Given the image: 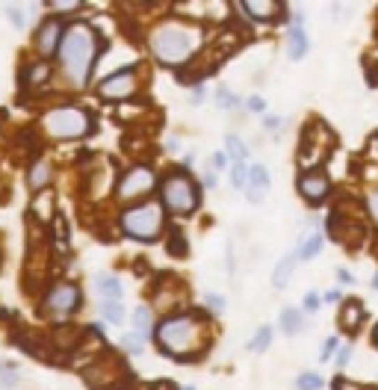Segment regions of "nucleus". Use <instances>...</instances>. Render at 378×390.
I'll return each mask as SVG.
<instances>
[{"label": "nucleus", "mask_w": 378, "mask_h": 390, "mask_svg": "<svg viewBox=\"0 0 378 390\" xmlns=\"http://www.w3.org/2000/svg\"><path fill=\"white\" fill-rule=\"evenodd\" d=\"M59 66L62 74L71 86L77 89H86L95 74V62L100 57V36L92 24H83V21H74L62 33V42H59Z\"/></svg>", "instance_id": "f257e3e1"}, {"label": "nucleus", "mask_w": 378, "mask_h": 390, "mask_svg": "<svg viewBox=\"0 0 378 390\" xmlns=\"http://www.w3.org/2000/svg\"><path fill=\"white\" fill-rule=\"evenodd\" d=\"M157 346L174 361H192L210 343V325L198 313H169L157 325Z\"/></svg>", "instance_id": "f03ea898"}, {"label": "nucleus", "mask_w": 378, "mask_h": 390, "mask_svg": "<svg viewBox=\"0 0 378 390\" xmlns=\"http://www.w3.org/2000/svg\"><path fill=\"white\" fill-rule=\"evenodd\" d=\"M151 54H154L162 66H183L195 57L201 45V27L186 21H162L151 30Z\"/></svg>", "instance_id": "7ed1b4c3"}, {"label": "nucleus", "mask_w": 378, "mask_h": 390, "mask_svg": "<svg viewBox=\"0 0 378 390\" xmlns=\"http://www.w3.org/2000/svg\"><path fill=\"white\" fill-rule=\"evenodd\" d=\"M119 225H121V234L130 237L136 243H154L160 240L162 228H166V207L162 201H139V204H130L121 210L119 216Z\"/></svg>", "instance_id": "20e7f679"}, {"label": "nucleus", "mask_w": 378, "mask_h": 390, "mask_svg": "<svg viewBox=\"0 0 378 390\" xmlns=\"http://www.w3.org/2000/svg\"><path fill=\"white\" fill-rule=\"evenodd\" d=\"M95 128L92 112L77 104H59L50 107L42 116V130L50 140H83Z\"/></svg>", "instance_id": "39448f33"}, {"label": "nucleus", "mask_w": 378, "mask_h": 390, "mask_svg": "<svg viewBox=\"0 0 378 390\" xmlns=\"http://www.w3.org/2000/svg\"><path fill=\"white\" fill-rule=\"evenodd\" d=\"M160 201L162 207L172 210L174 216H192L201 204L198 183L186 169H172L166 178L160 181Z\"/></svg>", "instance_id": "423d86ee"}, {"label": "nucleus", "mask_w": 378, "mask_h": 390, "mask_svg": "<svg viewBox=\"0 0 378 390\" xmlns=\"http://www.w3.org/2000/svg\"><path fill=\"white\" fill-rule=\"evenodd\" d=\"M157 186V172L148 166V163H136L128 172L119 178L116 183V195L121 201H130V204H139V201H148V195L154 193Z\"/></svg>", "instance_id": "0eeeda50"}, {"label": "nucleus", "mask_w": 378, "mask_h": 390, "mask_svg": "<svg viewBox=\"0 0 378 390\" xmlns=\"http://www.w3.org/2000/svg\"><path fill=\"white\" fill-rule=\"evenodd\" d=\"M42 308H45L47 317L56 320V322L71 320L74 313H77V308H80V290H77V284H71V281L50 284L47 293H45Z\"/></svg>", "instance_id": "6e6552de"}, {"label": "nucleus", "mask_w": 378, "mask_h": 390, "mask_svg": "<svg viewBox=\"0 0 378 390\" xmlns=\"http://www.w3.org/2000/svg\"><path fill=\"white\" fill-rule=\"evenodd\" d=\"M139 89H142V71L136 66L119 68L116 74H109V77H104L98 83V95L104 100H119V104L130 100Z\"/></svg>", "instance_id": "1a4fd4ad"}, {"label": "nucleus", "mask_w": 378, "mask_h": 390, "mask_svg": "<svg viewBox=\"0 0 378 390\" xmlns=\"http://www.w3.org/2000/svg\"><path fill=\"white\" fill-rule=\"evenodd\" d=\"M62 33H66V24H62V18H45L39 27H36L33 45H36V50H39V59H47V57L56 54L59 42H62Z\"/></svg>", "instance_id": "9d476101"}, {"label": "nucleus", "mask_w": 378, "mask_h": 390, "mask_svg": "<svg viewBox=\"0 0 378 390\" xmlns=\"http://www.w3.org/2000/svg\"><path fill=\"white\" fill-rule=\"evenodd\" d=\"M298 193L305 201H310V204H319V201H325V195L331 193V181L328 174H325L322 169H310V172H301L298 174Z\"/></svg>", "instance_id": "9b49d317"}, {"label": "nucleus", "mask_w": 378, "mask_h": 390, "mask_svg": "<svg viewBox=\"0 0 378 390\" xmlns=\"http://www.w3.org/2000/svg\"><path fill=\"white\" fill-rule=\"evenodd\" d=\"M269 172H266V166H248V183H245V195H248V201L251 204H263V198H266V193H269Z\"/></svg>", "instance_id": "f8f14e48"}, {"label": "nucleus", "mask_w": 378, "mask_h": 390, "mask_svg": "<svg viewBox=\"0 0 378 390\" xmlns=\"http://www.w3.org/2000/svg\"><path fill=\"white\" fill-rule=\"evenodd\" d=\"M363 317H367V310H363V305L358 299H346L343 301V308H340V317H337V322H340V329L343 331H349V334H355L361 325H363Z\"/></svg>", "instance_id": "ddd939ff"}, {"label": "nucleus", "mask_w": 378, "mask_h": 390, "mask_svg": "<svg viewBox=\"0 0 378 390\" xmlns=\"http://www.w3.org/2000/svg\"><path fill=\"white\" fill-rule=\"evenodd\" d=\"M308 47H310V42H308L305 27H301V24H289V30H287V57L293 62H298V59L308 57Z\"/></svg>", "instance_id": "4468645a"}, {"label": "nucleus", "mask_w": 378, "mask_h": 390, "mask_svg": "<svg viewBox=\"0 0 378 390\" xmlns=\"http://www.w3.org/2000/svg\"><path fill=\"white\" fill-rule=\"evenodd\" d=\"M95 293L100 296V301H119L121 299V281H119V275H112V272H98L95 278Z\"/></svg>", "instance_id": "2eb2a0df"}, {"label": "nucleus", "mask_w": 378, "mask_h": 390, "mask_svg": "<svg viewBox=\"0 0 378 390\" xmlns=\"http://www.w3.org/2000/svg\"><path fill=\"white\" fill-rule=\"evenodd\" d=\"M243 12L251 21H275L284 12L281 3H269V0H245Z\"/></svg>", "instance_id": "dca6fc26"}, {"label": "nucleus", "mask_w": 378, "mask_h": 390, "mask_svg": "<svg viewBox=\"0 0 378 390\" xmlns=\"http://www.w3.org/2000/svg\"><path fill=\"white\" fill-rule=\"evenodd\" d=\"M50 178H54V169H50V163H45V160H36L27 172V183L33 193H45Z\"/></svg>", "instance_id": "f3484780"}, {"label": "nucleus", "mask_w": 378, "mask_h": 390, "mask_svg": "<svg viewBox=\"0 0 378 390\" xmlns=\"http://www.w3.org/2000/svg\"><path fill=\"white\" fill-rule=\"evenodd\" d=\"M296 263H298L296 251H289V255H284L278 260V267H275V272H272V287H275V290H284V287H287L289 275H293V269H296Z\"/></svg>", "instance_id": "a211bd4d"}, {"label": "nucleus", "mask_w": 378, "mask_h": 390, "mask_svg": "<svg viewBox=\"0 0 378 390\" xmlns=\"http://www.w3.org/2000/svg\"><path fill=\"white\" fill-rule=\"evenodd\" d=\"M322 246H325V237L319 234V231H313V234H308L305 240H301L298 246H296V257L298 260H313L322 251Z\"/></svg>", "instance_id": "6ab92c4d"}, {"label": "nucleus", "mask_w": 378, "mask_h": 390, "mask_svg": "<svg viewBox=\"0 0 378 390\" xmlns=\"http://www.w3.org/2000/svg\"><path fill=\"white\" fill-rule=\"evenodd\" d=\"M24 86H42L50 80V66H47V59H36L30 62L27 68H24Z\"/></svg>", "instance_id": "aec40b11"}, {"label": "nucleus", "mask_w": 378, "mask_h": 390, "mask_svg": "<svg viewBox=\"0 0 378 390\" xmlns=\"http://www.w3.org/2000/svg\"><path fill=\"white\" fill-rule=\"evenodd\" d=\"M54 204H56V195L54 193H36V198H33V213L39 216L42 222H47L50 216H56L54 213Z\"/></svg>", "instance_id": "412c9836"}, {"label": "nucleus", "mask_w": 378, "mask_h": 390, "mask_svg": "<svg viewBox=\"0 0 378 390\" xmlns=\"http://www.w3.org/2000/svg\"><path fill=\"white\" fill-rule=\"evenodd\" d=\"M281 329H284V334L296 337L301 329H305V317H301V310H296V308H284V310H281Z\"/></svg>", "instance_id": "4be33fe9"}, {"label": "nucleus", "mask_w": 378, "mask_h": 390, "mask_svg": "<svg viewBox=\"0 0 378 390\" xmlns=\"http://www.w3.org/2000/svg\"><path fill=\"white\" fill-rule=\"evenodd\" d=\"M130 322H133L136 334H142V337H151V331H154V320H151V308H148V305H139V308H136L133 317H130Z\"/></svg>", "instance_id": "5701e85b"}, {"label": "nucleus", "mask_w": 378, "mask_h": 390, "mask_svg": "<svg viewBox=\"0 0 378 390\" xmlns=\"http://www.w3.org/2000/svg\"><path fill=\"white\" fill-rule=\"evenodd\" d=\"M225 154H228V160H234V163H245L248 148H245V142L239 140L236 133H228V136H225Z\"/></svg>", "instance_id": "b1692460"}, {"label": "nucleus", "mask_w": 378, "mask_h": 390, "mask_svg": "<svg viewBox=\"0 0 378 390\" xmlns=\"http://www.w3.org/2000/svg\"><path fill=\"white\" fill-rule=\"evenodd\" d=\"M98 310H100V317H104L107 322H112V325H121V322H124V308H121V301H100Z\"/></svg>", "instance_id": "393cba45"}, {"label": "nucleus", "mask_w": 378, "mask_h": 390, "mask_svg": "<svg viewBox=\"0 0 378 390\" xmlns=\"http://www.w3.org/2000/svg\"><path fill=\"white\" fill-rule=\"evenodd\" d=\"M269 343H272V325H263V329L248 340V352H255V355L257 352H266Z\"/></svg>", "instance_id": "a878e982"}, {"label": "nucleus", "mask_w": 378, "mask_h": 390, "mask_svg": "<svg viewBox=\"0 0 378 390\" xmlns=\"http://www.w3.org/2000/svg\"><path fill=\"white\" fill-rule=\"evenodd\" d=\"M322 375L319 373H301L296 379V390H322Z\"/></svg>", "instance_id": "bb28decb"}, {"label": "nucleus", "mask_w": 378, "mask_h": 390, "mask_svg": "<svg viewBox=\"0 0 378 390\" xmlns=\"http://www.w3.org/2000/svg\"><path fill=\"white\" fill-rule=\"evenodd\" d=\"M216 107H219V110H234V107H239L236 95L228 89V86H219V92H216Z\"/></svg>", "instance_id": "cd10ccee"}, {"label": "nucleus", "mask_w": 378, "mask_h": 390, "mask_svg": "<svg viewBox=\"0 0 378 390\" xmlns=\"http://www.w3.org/2000/svg\"><path fill=\"white\" fill-rule=\"evenodd\" d=\"M231 183L236 186V190H245V183H248V166L245 163H234L231 166Z\"/></svg>", "instance_id": "c85d7f7f"}, {"label": "nucleus", "mask_w": 378, "mask_h": 390, "mask_svg": "<svg viewBox=\"0 0 378 390\" xmlns=\"http://www.w3.org/2000/svg\"><path fill=\"white\" fill-rule=\"evenodd\" d=\"M124 349H128L130 355H139L145 349V337L142 334H124Z\"/></svg>", "instance_id": "c756f323"}, {"label": "nucleus", "mask_w": 378, "mask_h": 390, "mask_svg": "<svg viewBox=\"0 0 378 390\" xmlns=\"http://www.w3.org/2000/svg\"><path fill=\"white\" fill-rule=\"evenodd\" d=\"M6 18H9V24H12L15 30H21L24 24H27V15H24L18 6H6Z\"/></svg>", "instance_id": "7c9ffc66"}, {"label": "nucleus", "mask_w": 378, "mask_h": 390, "mask_svg": "<svg viewBox=\"0 0 378 390\" xmlns=\"http://www.w3.org/2000/svg\"><path fill=\"white\" fill-rule=\"evenodd\" d=\"M169 251H172V255H186V243H183V234L181 231H174L172 237H169Z\"/></svg>", "instance_id": "2f4dec72"}, {"label": "nucleus", "mask_w": 378, "mask_h": 390, "mask_svg": "<svg viewBox=\"0 0 378 390\" xmlns=\"http://www.w3.org/2000/svg\"><path fill=\"white\" fill-rule=\"evenodd\" d=\"M204 305H207L213 313H222V310H225V299L216 296V293H204Z\"/></svg>", "instance_id": "473e14b6"}, {"label": "nucleus", "mask_w": 378, "mask_h": 390, "mask_svg": "<svg viewBox=\"0 0 378 390\" xmlns=\"http://www.w3.org/2000/svg\"><path fill=\"white\" fill-rule=\"evenodd\" d=\"M349 361H351V346L346 343V346H340V349H337V355H334V363H337V370H343Z\"/></svg>", "instance_id": "72a5a7b5"}, {"label": "nucleus", "mask_w": 378, "mask_h": 390, "mask_svg": "<svg viewBox=\"0 0 378 390\" xmlns=\"http://www.w3.org/2000/svg\"><path fill=\"white\" fill-rule=\"evenodd\" d=\"M340 349V343H337V337H328V340L322 343V352H319V361H331V355Z\"/></svg>", "instance_id": "f704fd0d"}, {"label": "nucleus", "mask_w": 378, "mask_h": 390, "mask_svg": "<svg viewBox=\"0 0 378 390\" xmlns=\"http://www.w3.org/2000/svg\"><path fill=\"white\" fill-rule=\"evenodd\" d=\"M204 100H207V86H204V83H198L195 89H192V98H189V104L198 107V104H204Z\"/></svg>", "instance_id": "c9c22d12"}, {"label": "nucleus", "mask_w": 378, "mask_h": 390, "mask_svg": "<svg viewBox=\"0 0 378 390\" xmlns=\"http://www.w3.org/2000/svg\"><path fill=\"white\" fill-rule=\"evenodd\" d=\"M319 305H322L319 293H308V296H305V310H308V313H317V310H319Z\"/></svg>", "instance_id": "e433bc0d"}, {"label": "nucleus", "mask_w": 378, "mask_h": 390, "mask_svg": "<svg viewBox=\"0 0 378 390\" xmlns=\"http://www.w3.org/2000/svg\"><path fill=\"white\" fill-rule=\"evenodd\" d=\"M54 9L59 12V15H66V12H77L80 3H77V0H62V3H54Z\"/></svg>", "instance_id": "4c0bfd02"}, {"label": "nucleus", "mask_w": 378, "mask_h": 390, "mask_svg": "<svg viewBox=\"0 0 378 390\" xmlns=\"http://www.w3.org/2000/svg\"><path fill=\"white\" fill-rule=\"evenodd\" d=\"M263 128H266V130H281L284 119L281 116H263Z\"/></svg>", "instance_id": "58836bf2"}, {"label": "nucleus", "mask_w": 378, "mask_h": 390, "mask_svg": "<svg viewBox=\"0 0 378 390\" xmlns=\"http://www.w3.org/2000/svg\"><path fill=\"white\" fill-rule=\"evenodd\" d=\"M213 169H216V172L228 169V154H225V151H216V154H213Z\"/></svg>", "instance_id": "ea45409f"}, {"label": "nucleus", "mask_w": 378, "mask_h": 390, "mask_svg": "<svg viewBox=\"0 0 378 390\" xmlns=\"http://www.w3.org/2000/svg\"><path fill=\"white\" fill-rule=\"evenodd\" d=\"M334 390H363V387L351 384V382H346V379H337V382H334Z\"/></svg>", "instance_id": "a19ab883"}, {"label": "nucleus", "mask_w": 378, "mask_h": 390, "mask_svg": "<svg viewBox=\"0 0 378 390\" xmlns=\"http://www.w3.org/2000/svg\"><path fill=\"white\" fill-rule=\"evenodd\" d=\"M337 281H340V284H355L351 272H346V269H337Z\"/></svg>", "instance_id": "79ce46f5"}, {"label": "nucleus", "mask_w": 378, "mask_h": 390, "mask_svg": "<svg viewBox=\"0 0 378 390\" xmlns=\"http://www.w3.org/2000/svg\"><path fill=\"white\" fill-rule=\"evenodd\" d=\"M245 107H248L251 112H263V100H260V98H251V100H245Z\"/></svg>", "instance_id": "37998d69"}, {"label": "nucleus", "mask_w": 378, "mask_h": 390, "mask_svg": "<svg viewBox=\"0 0 378 390\" xmlns=\"http://www.w3.org/2000/svg\"><path fill=\"white\" fill-rule=\"evenodd\" d=\"M370 213L378 219V190H372V195H370Z\"/></svg>", "instance_id": "c03bdc74"}, {"label": "nucleus", "mask_w": 378, "mask_h": 390, "mask_svg": "<svg viewBox=\"0 0 378 390\" xmlns=\"http://www.w3.org/2000/svg\"><path fill=\"white\" fill-rule=\"evenodd\" d=\"M372 340H375V346H378V325H375V334H372Z\"/></svg>", "instance_id": "a18cd8bd"}, {"label": "nucleus", "mask_w": 378, "mask_h": 390, "mask_svg": "<svg viewBox=\"0 0 378 390\" xmlns=\"http://www.w3.org/2000/svg\"><path fill=\"white\" fill-rule=\"evenodd\" d=\"M372 287H375V290H378V275H375V278H372Z\"/></svg>", "instance_id": "49530a36"}, {"label": "nucleus", "mask_w": 378, "mask_h": 390, "mask_svg": "<svg viewBox=\"0 0 378 390\" xmlns=\"http://www.w3.org/2000/svg\"><path fill=\"white\" fill-rule=\"evenodd\" d=\"M183 390H192V387H183Z\"/></svg>", "instance_id": "de8ad7c7"}]
</instances>
